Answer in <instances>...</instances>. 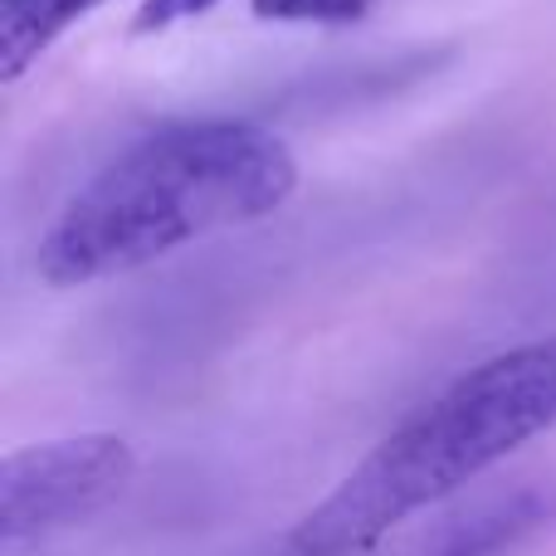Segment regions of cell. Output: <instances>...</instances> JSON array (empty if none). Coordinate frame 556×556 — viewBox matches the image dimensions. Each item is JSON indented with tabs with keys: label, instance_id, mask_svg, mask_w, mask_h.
Listing matches in <instances>:
<instances>
[{
	"label": "cell",
	"instance_id": "8",
	"mask_svg": "<svg viewBox=\"0 0 556 556\" xmlns=\"http://www.w3.org/2000/svg\"><path fill=\"white\" fill-rule=\"evenodd\" d=\"M0 5H5V0H0Z\"/></svg>",
	"mask_w": 556,
	"mask_h": 556
},
{
	"label": "cell",
	"instance_id": "1",
	"mask_svg": "<svg viewBox=\"0 0 556 556\" xmlns=\"http://www.w3.org/2000/svg\"><path fill=\"white\" fill-rule=\"evenodd\" d=\"M293 191V152L260 123H172L117 152L68 195L39 235L35 274L54 288H84L147 269L205 235L264 220Z\"/></svg>",
	"mask_w": 556,
	"mask_h": 556
},
{
	"label": "cell",
	"instance_id": "5",
	"mask_svg": "<svg viewBox=\"0 0 556 556\" xmlns=\"http://www.w3.org/2000/svg\"><path fill=\"white\" fill-rule=\"evenodd\" d=\"M528 522H538V503H532V498H513V503H503V508L479 513L473 522L454 528L430 556H498L522 528H528Z\"/></svg>",
	"mask_w": 556,
	"mask_h": 556
},
{
	"label": "cell",
	"instance_id": "3",
	"mask_svg": "<svg viewBox=\"0 0 556 556\" xmlns=\"http://www.w3.org/2000/svg\"><path fill=\"white\" fill-rule=\"evenodd\" d=\"M132 469V444L117 434H64L10 450L0 459V542L15 552L20 542L93 518L127 489Z\"/></svg>",
	"mask_w": 556,
	"mask_h": 556
},
{
	"label": "cell",
	"instance_id": "4",
	"mask_svg": "<svg viewBox=\"0 0 556 556\" xmlns=\"http://www.w3.org/2000/svg\"><path fill=\"white\" fill-rule=\"evenodd\" d=\"M98 5L103 0H5L0 5V78L15 84L74 20Z\"/></svg>",
	"mask_w": 556,
	"mask_h": 556
},
{
	"label": "cell",
	"instance_id": "7",
	"mask_svg": "<svg viewBox=\"0 0 556 556\" xmlns=\"http://www.w3.org/2000/svg\"><path fill=\"white\" fill-rule=\"evenodd\" d=\"M215 5H220V0H142L132 15V35H162V29L205 15V10H215Z\"/></svg>",
	"mask_w": 556,
	"mask_h": 556
},
{
	"label": "cell",
	"instance_id": "2",
	"mask_svg": "<svg viewBox=\"0 0 556 556\" xmlns=\"http://www.w3.org/2000/svg\"><path fill=\"white\" fill-rule=\"evenodd\" d=\"M556 430V332L493 352L405 415L293 528L298 556H356Z\"/></svg>",
	"mask_w": 556,
	"mask_h": 556
},
{
	"label": "cell",
	"instance_id": "6",
	"mask_svg": "<svg viewBox=\"0 0 556 556\" xmlns=\"http://www.w3.org/2000/svg\"><path fill=\"white\" fill-rule=\"evenodd\" d=\"M376 0H250V10L274 25H356Z\"/></svg>",
	"mask_w": 556,
	"mask_h": 556
}]
</instances>
